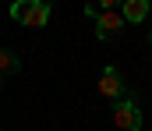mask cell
I'll return each instance as SVG.
<instances>
[{"mask_svg":"<svg viewBox=\"0 0 152 131\" xmlns=\"http://www.w3.org/2000/svg\"><path fill=\"white\" fill-rule=\"evenodd\" d=\"M50 4L46 0H14L11 4V18L18 21V25H25V29H42L46 21H50Z\"/></svg>","mask_w":152,"mask_h":131,"instance_id":"1","label":"cell"},{"mask_svg":"<svg viewBox=\"0 0 152 131\" xmlns=\"http://www.w3.org/2000/svg\"><path fill=\"white\" fill-rule=\"evenodd\" d=\"M113 124L124 131H138L142 128V110L134 106V99H117L113 103Z\"/></svg>","mask_w":152,"mask_h":131,"instance_id":"2","label":"cell"},{"mask_svg":"<svg viewBox=\"0 0 152 131\" xmlns=\"http://www.w3.org/2000/svg\"><path fill=\"white\" fill-rule=\"evenodd\" d=\"M124 32V14L120 11H99L96 14V39H117Z\"/></svg>","mask_w":152,"mask_h":131,"instance_id":"3","label":"cell"},{"mask_svg":"<svg viewBox=\"0 0 152 131\" xmlns=\"http://www.w3.org/2000/svg\"><path fill=\"white\" fill-rule=\"evenodd\" d=\"M99 96H106L113 103L124 96V75L117 67H103V75H99Z\"/></svg>","mask_w":152,"mask_h":131,"instance_id":"4","label":"cell"},{"mask_svg":"<svg viewBox=\"0 0 152 131\" xmlns=\"http://www.w3.org/2000/svg\"><path fill=\"white\" fill-rule=\"evenodd\" d=\"M120 7H124V21H131V25L145 21V18H149V11H152L149 0H124Z\"/></svg>","mask_w":152,"mask_h":131,"instance_id":"5","label":"cell"},{"mask_svg":"<svg viewBox=\"0 0 152 131\" xmlns=\"http://www.w3.org/2000/svg\"><path fill=\"white\" fill-rule=\"evenodd\" d=\"M18 71H21V57H18V53H11V50H0V78L18 75Z\"/></svg>","mask_w":152,"mask_h":131,"instance_id":"6","label":"cell"},{"mask_svg":"<svg viewBox=\"0 0 152 131\" xmlns=\"http://www.w3.org/2000/svg\"><path fill=\"white\" fill-rule=\"evenodd\" d=\"M124 0H99V11H117Z\"/></svg>","mask_w":152,"mask_h":131,"instance_id":"7","label":"cell"},{"mask_svg":"<svg viewBox=\"0 0 152 131\" xmlns=\"http://www.w3.org/2000/svg\"><path fill=\"white\" fill-rule=\"evenodd\" d=\"M149 39H152V32H149Z\"/></svg>","mask_w":152,"mask_h":131,"instance_id":"8","label":"cell"}]
</instances>
